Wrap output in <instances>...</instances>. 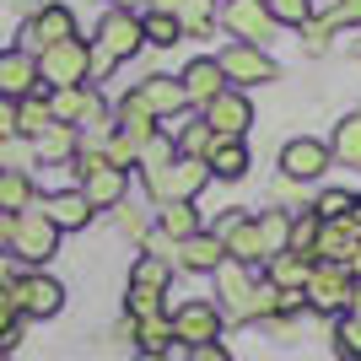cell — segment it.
I'll return each mask as SVG.
<instances>
[{
  "instance_id": "cell-1",
  "label": "cell",
  "mask_w": 361,
  "mask_h": 361,
  "mask_svg": "<svg viewBox=\"0 0 361 361\" xmlns=\"http://www.w3.org/2000/svg\"><path fill=\"white\" fill-rule=\"evenodd\" d=\"M38 87L65 92V87H92V44L87 38H65L38 54Z\"/></svg>"
},
{
  "instance_id": "cell-2",
  "label": "cell",
  "mask_w": 361,
  "mask_h": 361,
  "mask_svg": "<svg viewBox=\"0 0 361 361\" xmlns=\"http://www.w3.org/2000/svg\"><path fill=\"white\" fill-rule=\"evenodd\" d=\"M140 183H146V195L157 200V205H195L200 189L211 183V167L195 162V157H173V167L140 173Z\"/></svg>"
},
{
  "instance_id": "cell-3",
  "label": "cell",
  "mask_w": 361,
  "mask_h": 361,
  "mask_svg": "<svg viewBox=\"0 0 361 361\" xmlns=\"http://www.w3.org/2000/svg\"><path fill=\"white\" fill-rule=\"evenodd\" d=\"M54 254H60V226L49 221L38 205H32V211H22V216L11 221V259L22 264V270H44Z\"/></svg>"
},
{
  "instance_id": "cell-4",
  "label": "cell",
  "mask_w": 361,
  "mask_h": 361,
  "mask_svg": "<svg viewBox=\"0 0 361 361\" xmlns=\"http://www.w3.org/2000/svg\"><path fill=\"white\" fill-rule=\"evenodd\" d=\"M216 60H221L226 81H232L238 92H254V87H270V81H281V65L270 60V49H259V44H226Z\"/></svg>"
},
{
  "instance_id": "cell-5",
  "label": "cell",
  "mask_w": 361,
  "mask_h": 361,
  "mask_svg": "<svg viewBox=\"0 0 361 361\" xmlns=\"http://www.w3.org/2000/svg\"><path fill=\"white\" fill-rule=\"evenodd\" d=\"M167 318H173V340H178L183 350H189V345H205V340H221V324H226L221 302H211V297L178 302Z\"/></svg>"
},
{
  "instance_id": "cell-6",
  "label": "cell",
  "mask_w": 361,
  "mask_h": 361,
  "mask_svg": "<svg viewBox=\"0 0 361 361\" xmlns=\"http://www.w3.org/2000/svg\"><path fill=\"white\" fill-rule=\"evenodd\" d=\"M65 38H75V11L60 6V0H49V6H38V11L22 22V44L16 49H27L32 60H38L49 44H65Z\"/></svg>"
},
{
  "instance_id": "cell-7",
  "label": "cell",
  "mask_w": 361,
  "mask_h": 361,
  "mask_svg": "<svg viewBox=\"0 0 361 361\" xmlns=\"http://www.w3.org/2000/svg\"><path fill=\"white\" fill-rule=\"evenodd\" d=\"M97 54H108L114 65H124V60H135L140 49H146V32H140V16L135 11H114L108 6L103 11V22H97Z\"/></svg>"
},
{
  "instance_id": "cell-8",
  "label": "cell",
  "mask_w": 361,
  "mask_h": 361,
  "mask_svg": "<svg viewBox=\"0 0 361 361\" xmlns=\"http://www.w3.org/2000/svg\"><path fill=\"white\" fill-rule=\"evenodd\" d=\"M350 286H356V275L345 270V264H313V275H307V313H324V318H340L350 307Z\"/></svg>"
},
{
  "instance_id": "cell-9",
  "label": "cell",
  "mask_w": 361,
  "mask_h": 361,
  "mask_svg": "<svg viewBox=\"0 0 361 361\" xmlns=\"http://www.w3.org/2000/svg\"><path fill=\"white\" fill-rule=\"evenodd\" d=\"M221 27L232 32V44H270L275 38V16L264 0H226L221 6Z\"/></svg>"
},
{
  "instance_id": "cell-10",
  "label": "cell",
  "mask_w": 361,
  "mask_h": 361,
  "mask_svg": "<svg viewBox=\"0 0 361 361\" xmlns=\"http://www.w3.org/2000/svg\"><path fill=\"white\" fill-rule=\"evenodd\" d=\"M329 140H318V135H291L286 146H281V178L291 183H313L329 173Z\"/></svg>"
},
{
  "instance_id": "cell-11",
  "label": "cell",
  "mask_w": 361,
  "mask_h": 361,
  "mask_svg": "<svg viewBox=\"0 0 361 361\" xmlns=\"http://www.w3.org/2000/svg\"><path fill=\"white\" fill-rule=\"evenodd\" d=\"M226 259L232 264H264V238H259V216L254 211H226L221 226H216Z\"/></svg>"
},
{
  "instance_id": "cell-12",
  "label": "cell",
  "mask_w": 361,
  "mask_h": 361,
  "mask_svg": "<svg viewBox=\"0 0 361 361\" xmlns=\"http://www.w3.org/2000/svg\"><path fill=\"white\" fill-rule=\"evenodd\" d=\"M16 307H22V318H54L65 307V286L54 281V275L44 270H22V281L11 286Z\"/></svg>"
},
{
  "instance_id": "cell-13",
  "label": "cell",
  "mask_w": 361,
  "mask_h": 361,
  "mask_svg": "<svg viewBox=\"0 0 361 361\" xmlns=\"http://www.w3.org/2000/svg\"><path fill=\"white\" fill-rule=\"evenodd\" d=\"M200 119L216 130V140H243V135H248V124H254V103H248V92L226 87L211 108H200Z\"/></svg>"
},
{
  "instance_id": "cell-14",
  "label": "cell",
  "mask_w": 361,
  "mask_h": 361,
  "mask_svg": "<svg viewBox=\"0 0 361 361\" xmlns=\"http://www.w3.org/2000/svg\"><path fill=\"white\" fill-rule=\"evenodd\" d=\"M135 97L140 103H146V114L157 124H167V119H178V114H189V92H183V81L178 75H146V81H140L135 87Z\"/></svg>"
},
{
  "instance_id": "cell-15",
  "label": "cell",
  "mask_w": 361,
  "mask_h": 361,
  "mask_svg": "<svg viewBox=\"0 0 361 361\" xmlns=\"http://www.w3.org/2000/svg\"><path fill=\"white\" fill-rule=\"evenodd\" d=\"M183 92H189V108H211L216 97H221L232 81H226V71H221V60L216 54H195V60L183 65Z\"/></svg>"
},
{
  "instance_id": "cell-16",
  "label": "cell",
  "mask_w": 361,
  "mask_h": 361,
  "mask_svg": "<svg viewBox=\"0 0 361 361\" xmlns=\"http://www.w3.org/2000/svg\"><path fill=\"white\" fill-rule=\"evenodd\" d=\"M81 195H87L92 211H119L124 195H130V173L114 167V162H97V167L81 173Z\"/></svg>"
},
{
  "instance_id": "cell-17",
  "label": "cell",
  "mask_w": 361,
  "mask_h": 361,
  "mask_svg": "<svg viewBox=\"0 0 361 361\" xmlns=\"http://www.w3.org/2000/svg\"><path fill=\"white\" fill-rule=\"evenodd\" d=\"M226 264V248L216 238V226L195 232L189 243H178V254H173V270H189V275H216Z\"/></svg>"
},
{
  "instance_id": "cell-18",
  "label": "cell",
  "mask_w": 361,
  "mask_h": 361,
  "mask_svg": "<svg viewBox=\"0 0 361 361\" xmlns=\"http://www.w3.org/2000/svg\"><path fill=\"white\" fill-rule=\"evenodd\" d=\"M38 92V60L27 49H0V97L6 103H22Z\"/></svg>"
},
{
  "instance_id": "cell-19",
  "label": "cell",
  "mask_w": 361,
  "mask_h": 361,
  "mask_svg": "<svg viewBox=\"0 0 361 361\" xmlns=\"http://www.w3.org/2000/svg\"><path fill=\"white\" fill-rule=\"evenodd\" d=\"M38 211L60 226V232H81V226H92V216H97V211L87 205V195H81V189H54V195L38 200Z\"/></svg>"
},
{
  "instance_id": "cell-20",
  "label": "cell",
  "mask_w": 361,
  "mask_h": 361,
  "mask_svg": "<svg viewBox=\"0 0 361 361\" xmlns=\"http://www.w3.org/2000/svg\"><path fill=\"white\" fill-rule=\"evenodd\" d=\"M361 254V238H356V226L350 221H324L318 226V248H313V264H345L350 270V259Z\"/></svg>"
},
{
  "instance_id": "cell-21",
  "label": "cell",
  "mask_w": 361,
  "mask_h": 361,
  "mask_svg": "<svg viewBox=\"0 0 361 361\" xmlns=\"http://www.w3.org/2000/svg\"><path fill=\"white\" fill-rule=\"evenodd\" d=\"M124 334L135 340L140 356H167V350L178 345V340H173V318H167V307H162V313H151V318H124Z\"/></svg>"
},
{
  "instance_id": "cell-22",
  "label": "cell",
  "mask_w": 361,
  "mask_h": 361,
  "mask_svg": "<svg viewBox=\"0 0 361 361\" xmlns=\"http://www.w3.org/2000/svg\"><path fill=\"white\" fill-rule=\"evenodd\" d=\"M167 135H173V146H178V157H195V162H205L216 151V130L200 114H178V119H167Z\"/></svg>"
},
{
  "instance_id": "cell-23",
  "label": "cell",
  "mask_w": 361,
  "mask_h": 361,
  "mask_svg": "<svg viewBox=\"0 0 361 361\" xmlns=\"http://www.w3.org/2000/svg\"><path fill=\"white\" fill-rule=\"evenodd\" d=\"M75 151H81V135H75L71 124H54V130H44V135L32 140V157L44 167H65V162H75Z\"/></svg>"
},
{
  "instance_id": "cell-24",
  "label": "cell",
  "mask_w": 361,
  "mask_h": 361,
  "mask_svg": "<svg viewBox=\"0 0 361 361\" xmlns=\"http://www.w3.org/2000/svg\"><path fill=\"white\" fill-rule=\"evenodd\" d=\"M248 140H216V151L205 157V167H211V178H221V183H238V178H248Z\"/></svg>"
},
{
  "instance_id": "cell-25",
  "label": "cell",
  "mask_w": 361,
  "mask_h": 361,
  "mask_svg": "<svg viewBox=\"0 0 361 361\" xmlns=\"http://www.w3.org/2000/svg\"><path fill=\"white\" fill-rule=\"evenodd\" d=\"M44 130H54V108H49V92L38 87L32 97L16 103V135H22V140H38Z\"/></svg>"
},
{
  "instance_id": "cell-26",
  "label": "cell",
  "mask_w": 361,
  "mask_h": 361,
  "mask_svg": "<svg viewBox=\"0 0 361 361\" xmlns=\"http://www.w3.org/2000/svg\"><path fill=\"white\" fill-rule=\"evenodd\" d=\"M248 291H254V270H248V264H232V259H226L221 270H216V297H221V313H238Z\"/></svg>"
},
{
  "instance_id": "cell-27",
  "label": "cell",
  "mask_w": 361,
  "mask_h": 361,
  "mask_svg": "<svg viewBox=\"0 0 361 361\" xmlns=\"http://www.w3.org/2000/svg\"><path fill=\"white\" fill-rule=\"evenodd\" d=\"M307 275H313V259H302V254H275L264 259V281L281 291H302L307 286Z\"/></svg>"
},
{
  "instance_id": "cell-28",
  "label": "cell",
  "mask_w": 361,
  "mask_h": 361,
  "mask_svg": "<svg viewBox=\"0 0 361 361\" xmlns=\"http://www.w3.org/2000/svg\"><path fill=\"white\" fill-rule=\"evenodd\" d=\"M32 205H38V183H32L27 173H16V167H0V211L22 216V211H32Z\"/></svg>"
},
{
  "instance_id": "cell-29",
  "label": "cell",
  "mask_w": 361,
  "mask_h": 361,
  "mask_svg": "<svg viewBox=\"0 0 361 361\" xmlns=\"http://www.w3.org/2000/svg\"><path fill=\"white\" fill-rule=\"evenodd\" d=\"M157 232H162L167 243H189L195 232H205V226H200L195 205H157Z\"/></svg>"
},
{
  "instance_id": "cell-30",
  "label": "cell",
  "mask_w": 361,
  "mask_h": 361,
  "mask_svg": "<svg viewBox=\"0 0 361 361\" xmlns=\"http://www.w3.org/2000/svg\"><path fill=\"white\" fill-rule=\"evenodd\" d=\"M281 313V286H270V281H254V291L243 297V307L232 318L238 324H270V318Z\"/></svg>"
},
{
  "instance_id": "cell-31",
  "label": "cell",
  "mask_w": 361,
  "mask_h": 361,
  "mask_svg": "<svg viewBox=\"0 0 361 361\" xmlns=\"http://www.w3.org/2000/svg\"><path fill=\"white\" fill-rule=\"evenodd\" d=\"M130 286L167 297V286H173V264H167V259H157V254H135V264H130Z\"/></svg>"
},
{
  "instance_id": "cell-32",
  "label": "cell",
  "mask_w": 361,
  "mask_h": 361,
  "mask_svg": "<svg viewBox=\"0 0 361 361\" xmlns=\"http://www.w3.org/2000/svg\"><path fill=\"white\" fill-rule=\"evenodd\" d=\"M329 157H334V162L361 167V108H356V114H345V119L334 124V135H329Z\"/></svg>"
},
{
  "instance_id": "cell-33",
  "label": "cell",
  "mask_w": 361,
  "mask_h": 361,
  "mask_svg": "<svg viewBox=\"0 0 361 361\" xmlns=\"http://www.w3.org/2000/svg\"><path fill=\"white\" fill-rule=\"evenodd\" d=\"M259 238H264V259L291 248V211H259Z\"/></svg>"
},
{
  "instance_id": "cell-34",
  "label": "cell",
  "mask_w": 361,
  "mask_h": 361,
  "mask_svg": "<svg viewBox=\"0 0 361 361\" xmlns=\"http://www.w3.org/2000/svg\"><path fill=\"white\" fill-rule=\"evenodd\" d=\"M140 32H146V44H151V49H173V44H183L178 16H162V11H146V16H140Z\"/></svg>"
},
{
  "instance_id": "cell-35",
  "label": "cell",
  "mask_w": 361,
  "mask_h": 361,
  "mask_svg": "<svg viewBox=\"0 0 361 361\" xmlns=\"http://www.w3.org/2000/svg\"><path fill=\"white\" fill-rule=\"evenodd\" d=\"M350 205H356L350 189H318V195H313V216H318V221H345Z\"/></svg>"
},
{
  "instance_id": "cell-36",
  "label": "cell",
  "mask_w": 361,
  "mask_h": 361,
  "mask_svg": "<svg viewBox=\"0 0 361 361\" xmlns=\"http://www.w3.org/2000/svg\"><path fill=\"white\" fill-rule=\"evenodd\" d=\"M318 216L313 211H302V216H291V248L286 254H302V259H313V248H318Z\"/></svg>"
},
{
  "instance_id": "cell-37",
  "label": "cell",
  "mask_w": 361,
  "mask_h": 361,
  "mask_svg": "<svg viewBox=\"0 0 361 361\" xmlns=\"http://www.w3.org/2000/svg\"><path fill=\"white\" fill-rule=\"evenodd\" d=\"M270 6V16H275V27H307L313 22V0H264Z\"/></svg>"
},
{
  "instance_id": "cell-38",
  "label": "cell",
  "mask_w": 361,
  "mask_h": 361,
  "mask_svg": "<svg viewBox=\"0 0 361 361\" xmlns=\"http://www.w3.org/2000/svg\"><path fill=\"white\" fill-rule=\"evenodd\" d=\"M178 27H183V38H189V32H211L216 27V0H183Z\"/></svg>"
},
{
  "instance_id": "cell-39",
  "label": "cell",
  "mask_w": 361,
  "mask_h": 361,
  "mask_svg": "<svg viewBox=\"0 0 361 361\" xmlns=\"http://www.w3.org/2000/svg\"><path fill=\"white\" fill-rule=\"evenodd\" d=\"M334 345H340L345 361H361V318H350V313L334 318Z\"/></svg>"
},
{
  "instance_id": "cell-40",
  "label": "cell",
  "mask_w": 361,
  "mask_h": 361,
  "mask_svg": "<svg viewBox=\"0 0 361 361\" xmlns=\"http://www.w3.org/2000/svg\"><path fill=\"white\" fill-rule=\"evenodd\" d=\"M103 157H108L114 167H124V173H130V167L140 162V146H135V140H124L119 130H108V140H103Z\"/></svg>"
},
{
  "instance_id": "cell-41",
  "label": "cell",
  "mask_w": 361,
  "mask_h": 361,
  "mask_svg": "<svg viewBox=\"0 0 361 361\" xmlns=\"http://www.w3.org/2000/svg\"><path fill=\"white\" fill-rule=\"evenodd\" d=\"M16 329H22V307H16L11 291H0V350L16 345Z\"/></svg>"
},
{
  "instance_id": "cell-42",
  "label": "cell",
  "mask_w": 361,
  "mask_h": 361,
  "mask_svg": "<svg viewBox=\"0 0 361 361\" xmlns=\"http://www.w3.org/2000/svg\"><path fill=\"white\" fill-rule=\"evenodd\" d=\"M151 313H162V297H157V291H140V286L124 291V318H151Z\"/></svg>"
},
{
  "instance_id": "cell-43",
  "label": "cell",
  "mask_w": 361,
  "mask_h": 361,
  "mask_svg": "<svg viewBox=\"0 0 361 361\" xmlns=\"http://www.w3.org/2000/svg\"><path fill=\"white\" fill-rule=\"evenodd\" d=\"M27 162H38L32 157V140H0V167H16V173H27Z\"/></svg>"
},
{
  "instance_id": "cell-44",
  "label": "cell",
  "mask_w": 361,
  "mask_h": 361,
  "mask_svg": "<svg viewBox=\"0 0 361 361\" xmlns=\"http://www.w3.org/2000/svg\"><path fill=\"white\" fill-rule=\"evenodd\" d=\"M119 232H124V238H135V243H146V216H140L130 200L119 205Z\"/></svg>"
},
{
  "instance_id": "cell-45",
  "label": "cell",
  "mask_w": 361,
  "mask_h": 361,
  "mask_svg": "<svg viewBox=\"0 0 361 361\" xmlns=\"http://www.w3.org/2000/svg\"><path fill=\"white\" fill-rule=\"evenodd\" d=\"M183 361H238V356H232L221 340H205V345H189V350H183Z\"/></svg>"
},
{
  "instance_id": "cell-46",
  "label": "cell",
  "mask_w": 361,
  "mask_h": 361,
  "mask_svg": "<svg viewBox=\"0 0 361 361\" xmlns=\"http://www.w3.org/2000/svg\"><path fill=\"white\" fill-rule=\"evenodd\" d=\"M302 32H307V54H324V49H329V38H334V27L324 22V16H313Z\"/></svg>"
},
{
  "instance_id": "cell-47",
  "label": "cell",
  "mask_w": 361,
  "mask_h": 361,
  "mask_svg": "<svg viewBox=\"0 0 361 361\" xmlns=\"http://www.w3.org/2000/svg\"><path fill=\"white\" fill-rule=\"evenodd\" d=\"M16 281H22V264H16L11 254H0V291H11Z\"/></svg>"
},
{
  "instance_id": "cell-48",
  "label": "cell",
  "mask_w": 361,
  "mask_h": 361,
  "mask_svg": "<svg viewBox=\"0 0 361 361\" xmlns=\"http://www.w3.org/2000/svg\"><path fill=\"white\" fill-rule=\"evenodd\" d=\"M0 140H16V103L0 97Z\"/></svg>"
},
{
  "instance_id": "cell-49",
  "label": "cell",
  "mask_w": 361,
  "mask_h": 361,
  "mask_svg": "<svg viewBox=\"0 0 361 361\" xmlns=\"http://www.w3.org/2000/svg\"><path fill=\"white\" fill-rule=\"evenodd\" d=\"M114 71H119V65L108 60V54H97V49H92V81H108Z\"/></svg>"
},
{
  "instance_id": "cell-50",
  "label": "cell",
  "mask_w": 361,
  "mask_h": 361,
  "mask_svg": "<svg viewBox=\"0 0 361 361\" xmlns=\"http://www.w3.org/2000/svg\"><path fill=\"white\" fill-rule=\"evenodd\" d=\"M11 221H16L11 211H0V254H11Z\"/></svg>"
},
{
  "instance_id": "cell-51",
  "label": "cell",
  "mask_w": 361,
  "mask_h": 361,
  "mask_svg": "<svg viewBox=\"0 0 361 361\" xmlns=\"http://www.w3.org/2000/svg\"><path fill=\"white\" fill-rule=\"evenodd\" d=\"M151 11H162V16H178L183 11V0H146Z\"/></svg>"
},
{
  "instance_id": "cell-52",
  "label": "cell",
  "mask_w": 361,
  "mask_h": 361,
  "mask_svg": "<svg viewBox=\"0 0 361 361\" xmlns=\"http://www.w3.org/2000/svg\"><path fill=\"white\" fill-rule=\"evenodd\" d=\"M345 313H350V318H361V281L350 286V307H345Z\"/></svg>"
},
{
  "instance_id": "cell-53",
  "label": "cell",
  "mask_w": 361,
  "mask_h": 361,
  "mask_svg": "<svg viewBox=\"0 0 361 361\" xmlns=\"http://www.w3.org/2000/svg\"><path fill=\"white\" fill-rule=\"evenodd\" d=\"M350 226H356V238H361V195H356V205H350V216H345Z\"/></svg>"
},
{
  "instance_id": "cell-54",
  "label": "cell",
  "mask_w": 361,
  "mask_h": 361,
  "mask_svg": "<svg viewBox=\"0 0 361 361\" xmlns=\"http://www.w3.org/2000/svg\"><path fill=\"white\" fill-rule=\"evenodd\" d=\"M108 6H114V11H130V6H135V0H108Z\"/></svg>"
},
{
  "instance_id": "cell-55",
  "label": "cell",
  "mask_w": 361,
  "mask_h": 361,
  "mask_svg": "<svg viewBox=\"0 0 361 361\" xmlns=\"http://www.w3.org/2000/svg\"><path fill=\"white\" fill-rule=\"evenodd\" d=\"M350 38H356V54H361V27H356V32H350Z\"/></svg>"
},
{
  "instance_id": "cell-56",
  "label": "cell",
  "mask_w": 361,
  "mask_h": 361,
  "mask_svg": "<svg viewBox=\"0 0 361 361\" xmlns=\"http://www.w3.org/2000/svg\"><path fill=\"white\" fill-rule=\"evenodd\" d=\"M135 361H167V356H135Z\"/></svg>"
},
{
  "instance_id": "cell-57",
  "label": "cell",
  "mask_w": 361,
  "mask_h": 361,
  "mask_svg": "<svg viewBox=\"0 0 361 361\" xmlns=\"http://www.w3.org/2000/svg\"><path fill=\"white\" fill-rule=\"evenodd\" d=\"M0 361H11V350H0Z\"/></svg>"
},
{
  "instance_id": "cell-58",
  "label": "cell",
  "mask_w": 361,
  "mask_h": 361,
  "mask_svg": "<svg viewBox=\"0 0 361 361\" xmlns=\"http://www.w3.org/2000/svg\"><path fill=\"white\" fill-rule=\"evenodd\" d=\"M340 361H345V356H340Z\"/></svg>"
}]
</instances>
